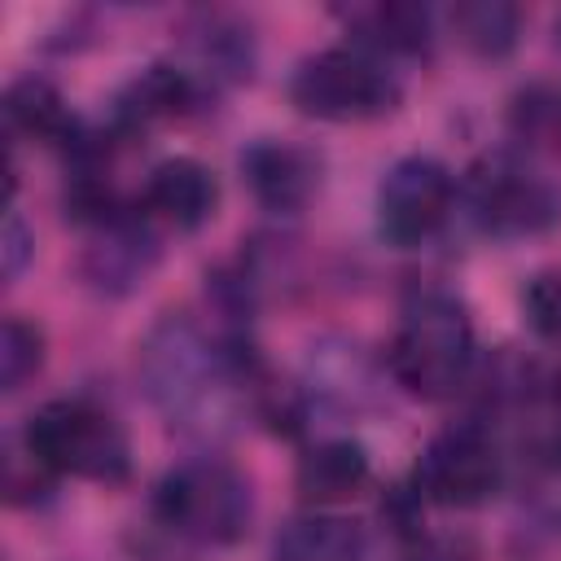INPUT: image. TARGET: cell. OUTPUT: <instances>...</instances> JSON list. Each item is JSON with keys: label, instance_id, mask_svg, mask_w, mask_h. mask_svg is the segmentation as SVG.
Returning a JSON list of instances; mask_svg holds the SVG:
<instances>
[{"label": "cell", "instance_id": "ac0fdd59", "mask_svg": "<svg viewBox=\"0 0 561 561\" xmlns=\"http://www.w3.org/2000/svg\"><path fill=\"white\" fill-rule=\"evenodd\" d=\"M508 127L530 149H561V88L530 83L508 105Z\"/></svg>", "mask_w": 561, "mask_h": 561}, {"label": "cell", "instance_id": "30bf717a", "mask_svg": "<svg viewBox=\"0 0 561 561\" xmlns=\"http://www.w3.org/2000/svg\"><path fill=\"white\" fill-rule=\"evenodd\" d=\"M241 175L254 193V202L272 215H298L316 184H320V162L311 149L289 145V140H254L241 153Z\"/></svg>", "mask_w": 561, "mask_h": 561}, {"label": "cell", "instance_id": "52a82bcc", "mask_svg": "<svg viewBox=\"0 0 561 561\" xmlns=\"http://www.w3.org/2000/svg\"><path fill=\"white\" fill-rule=\"evenodd\" d=\"M504 456L482 421H451L416 460V495L443 508H478L500 491Z\"/></svg>", "mask_w": 561, "mask_h": 561}, {"label": "cell", "instance_id": "2e32d148", "mask_svg": "<svg viewBox=\"0 0 561 561\" xmlns=\"http://www.w3.org/2000/svg\"><path fill=\"white\" fill-rule=\"evenodd\" d=\"M4 123L13 136H31V140H66L75 131L61 92L39 75H26L4 92Z\"/></svg>", "mask_w": 561, "mask_h": 561}, {"label": "cell", "instance_id": "5b68a950", "mask_svg": "<svg viewBox=\"0 0 561 561\" xmlns=\"http://www.w3.org/2000/svg\"><path fill=\"white\" fill-rule=\"evenodd\" d=\"M289 101L320 123H364L399 105V83L364 48H320L289 75Z\"/></svg>", "mask_w": 561, "mask_h": 561}, {"label": "cell", "instance_id": "277c9868", "mask_svg": "<svg viewBox=\"0 0 561 561\" xmlns=\"http://www.w3.org/2000/svg\"><path fill=\"white\" fill-rule=\"evenodd\" d=\"M22 447L57 478H88V482H123L131 473V443L127 430L92 399H53L44 403L26 430Z\"/></svg>", "mask_w": 561, "mask_h": 561}, {"label": "cell", "instance_id": "4fadbf2b", "mask_svg": "<svg viewBox=\"0 0 561 561\" xmlns=\"http://www.w3.org/2000/svg\"><path fill=\"white\" fill-rule=\"evenodd\" d=\"M368 473H373L368 451L355 438H324L298 460L294 482L311 508H329V504L355 500L368 486Z\"/></svg>", "mask_w": 561, "mask_h": 561}, {"label": "cell", "instance_id": "d6986e66", "mask_svg": "<svg viewBox=\"0 0 561 561\" xmlns=\"http://www.w3.org/2000/svg\"><path fill=\"white\" fill-rule=\"evenodd\" d=\"M44 368V329L35 320L9 316L0 329V390L18 394Z\"/></svg>", "mask_w": 561, "mask_h": 561}, {"label": "cell", "instance_id": "ba28073f", "mask_svg": "<svg viewBox=\"0 0 561 561\" xmlns=\"http://www.w3.org/2000/svg\"><path fill=\"white\" fill-rule=\"evenodd\" d=\"M451 202H456V180L447 162L430 153H408L377 184V232L390 245L412 250L447 224Z\"/></svg>", "mask_w": 561, "mask_h": 561}, {"label": "cell", "instance_id": "6da1fadb", "mask_svg": "<svg viewBox=\"0 0 561 561\" xmlns=\"http://www.w3.org/2000/svg\"><path fill=\"white\" fill-rule=\"evenodd\" d=\"M140 381L153 408L193 434H215L232 421L237 386H250L241 342H215L193 316H162L140 342Z\"/></svg>", "mask_w": 561, "mask_h": 561}, {"label": "cell", "instance_id": "9a60e30c", "mask_svg": "<svg viewBox=\"0 0 561 561\" xmlns=\"http://www.w3.org/2000/svg\"><path fill=\"white\" fill-rule=\"evenodd\" d=\"M355 26L364 39V53H373V57H381V53L421 57L434 44V22H430V9H421V4H373V9L355 13Z\"/></svg>", "mask_w": 561, "mask_h": 561}, {"label": "cell", "instance_id": "7402d4cb", "mask_svg": "<svg viewBox=\"0 0 561 561\" xmlns=\"http://www.w3.org/2000/svg\"><path fill=\"white\" fill-rule=\"evenodd\" d=\"M412 561H473V552H469L460 539H434V543H425Z\"/></svg>", "mask_w": 561, "mask_h": 561}, {"label": "cell", "instance_id": "ffe728a7", "mask_svg": "<svg viewBox=\"0 0 561 561\" xmlns=\"http://www.w3.org/2000/svg\"><path fill=\"white\" fill-rule=\"evenodd\" d=\"M522 311H526V324L539 337L561 342V272L530 276L526 289H522Z\"/></svg>", "mask_w": 561, "mask_h": 561}, {"label": "cell", "instance_id": "44dd1931", "mask_svg": "<svg viewBox=\"0 0 561 561\" xmlns=\"http://www.w3.org/2000/svg\"><path fill=\"white\" fill-rule=\"evenodd\" d=\"M0 254H4V276L18 280L26 259H31V228L22 224V215L9 206V219H4V237H0Z\"/></svg>", "mask_w": 561, "mask_h": 561}, {"label": "cell", "instance_id": "e0dca14e", "mask_svg": "<svg viewBox=\"0 0 561 561\" xmlns=\"http://www.w3.org/2000/svg\"><path fill=\"white\" fill-rule=\"evenodd\" d=\"M451 31L478 57H508L522 35V9L508 0H469L451 9Z\"/></svg>", "mask_w": 561, "mask_h": 561}, {"label": "cell", "instance_id": "7a4b0ae2", "mask_svg": "<svg viewBox=\"0 0 561 561\" xmlns=\"http://www.w3.org/2000/svg\"><path fill=\"white\" fill-rule=\"evenodd\" d=\"M390 373L416 399H451L478 359L473 320L465 302L447 289H416L399 311V329L390 337Z\"/></svg>", "mask_w": 561, "mask_h": 561}, {"label": "cell", "instance_id": "8fae6325", "mask_svg": "<svg viewBox=\"0 0 561 561\" xmlns=\"http://www.w3.org/2000/svg\"><path fill=\"white\" fill-rule=\"evenodd\" d=\"M215 202H219V184H215V171L188 153H175V158H162L145 188H140V210L180 228V232H193L202 228L210 215H215Z\"/></svg>", "mask_w": 561, "mask_h": 561}, {"label": "cell", "instance_id": "8992f818", "mask_svg": "<svg viewBox=\"0 0 561 561\" xmlns=\"http://www.w3.org/2000/svg\"><path fill=\"white\" fill-rule=\"evenodd\" d=\"M465 202L473 224L486 237L513 241V237H535L548 232L561 219V193L552 180L530 171L513 153H486L465 184Z\"/></svg>", "mask_w": 561, "mask_h": 561}, {"label": "cell", "instance_id": "603a6c76", "mask_svg": "<svg viewBox=\"0 0 561 561\" xmlns=\"http://www.w3.org/2000/svg\"><path fill=\"white\" fill-rule=\"evenodd\" d=\"M557 44H561V18H557Z\"/></svg>", "mask_w": 561, "mask_h": 561}, {"label": "cell", "instance_id": "3957f363", "mask_svg": "<svg viewBox=\"0 0 561 561\" xmlns=\"http://www.w3.org/2000/svg\"><path fill=\"white\" fill-rule=\"evenodd\" d=\"M153 517L167 535L197 548H228L250 530L254 495L241 469L202 456L162 473L153 486Z\"/></svg>", "mask_w": 561, "mask_h": 561}, {"label": "cell", "instance_id": "7c38bea8", "mask_svg": "<svg viewBox=\"0 0 561 561\" xmlns=\"http://www.w3.org/2000/svg\"><path fill=\"white\" fill-rule=\"evenodd\" d=\"M202 92L206 88L188 66L153 61L123 88V96L114 105V123L123 131H136V127H149V123H162V118H180L202 101Z\"/></svg>", "mask_w": 561, "mask_h": 561}, {"label": "cell", "instance_id": "5bb4252c", "mask_svg": "<svg viewBox=\"0 0 561 561\" xmlns=\"http://www.w3.org/2000/svg\"><path fill=\"white\" fill-rule=\"evenodd\" d=\"M364 526L342 517V513H324V508H307L298 517H289L276 539H272V561H364Z\"/></svg>", "mask_w": 561, "mask_h": 561}, {"label": "cell", "instance_id": "9c48e42d", "mask_svg": "<svg viewBox=\"0 0 561 561\" xmlns=\"http://www.w3.org/2000/svg\"><path fill=\"white\" fill-rule=\"evenodd\" d=\"M158 254L162 245L149 228V215L123 206L118 215L92 228V241L83 250V276L101 294H131L136 285L149 280V272L158 267Z\"/></svg>", "mask_w": 561, "mask_h": 561}]
</instances>
